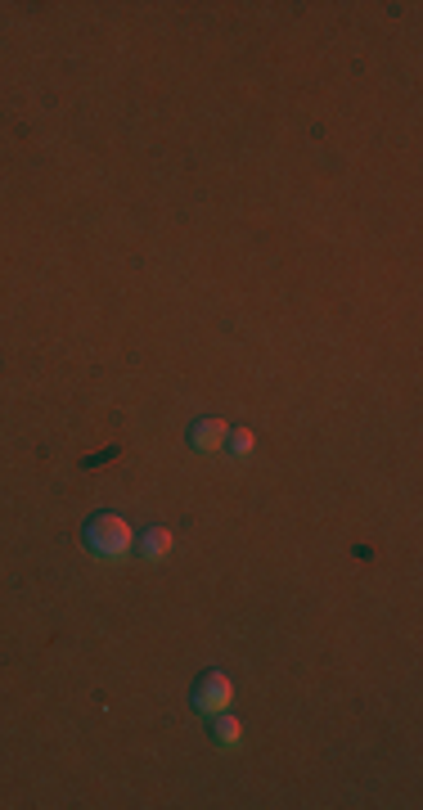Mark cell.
<instances>
[{
  "instance_id": "cell-2",
  "label": "cell",
  "mask_w": 423,
  "mask_h": 810,
  "mask_svg": "<svg viewBox=\"0 0 423 810\" xmlns=\"http://www.w3.org/2000/svg\"><path fill=\"white\" fill-rule=\"evenodd\" d=\"M189 702H194V711L198 716H216V711H230V702H234V680L225 671H203L194 680V693H189Z\"/></svg>"
},
{
  "instance_id": "cell-5",
  "label": "cell",
  "mask_w": 423,
  "mask_h": 810,
  "mask_svg": "<svg viewBox=\"0 0 423 810\" xmlns=\"http://www.w3.org/2000/svg\"><path fill=\"white\" fill-rule=\"evenodd\" d=\"M140 554L153 558V563H158V558H167L171 554V531L167 527H149V531H144V540H140Z\"/></svg>"
},
{
  "instance_id": "cell-1",
  "label": "cell",
  "mask_w": 423,
  "mask_h": 810,
  "mask_svg": "<svg viewBox=\"0 0 423 810\" xmlns=\"http://www.w3.org/2000/svg\"><path fill=\"white\" fill-rule=\"evenodd\" d=\"M81 545H86L95 558L122 563V558L135 549V531H131V522H126L122 513L99 509V513H90L86 527H81Z\"/></svg>"
},
{
  "instance_id": "cell-4",
  "label": "cell",
  "mask_w": 423,
  "mask_h": 810,
  "mask_svg": "<svg viewBox=\"0 0 423 810\" xmlns=\"http://www.w3.org/2000/svg\"><path fill=\"white\" fill-rule=\"evenodd\" d=\"M207 734H212L216 747H234L243 734V725L230 716V711H216V716H207Z\"/></svg>"
},
{
  "instance_id": "cell-3",
  "label": "cell",
  "mask_w": 423,
  "mask_h": 810,
  "mask_svg": "<svg viewBox=\"0 0 423 810\" xmlns=\"http://www.w3.org/2000/svg\"><path fill=\"white\" fill-rule=\"evenodd\" d=\"M225 437H230V428H225L216 414H207V419L189 423V446H194V450H221Z\"/></svg>"
},
{
  "instance_id": "cell-6",
  "label": "cell",
  "mask_w": 423,
  "mask_h": 810,
  "mask_svg": "<svg viewBox=\"0 0 423 810\" xmlns=\"http://www.w3.org/2000/svg\"><path fill=\"white\" fill-rule=\"evenodd\" d=\"M225 441H230V450H234V455H248V450H252V432H248V428L230 432V437H225Z\"/></svg>"
}]
</instances>
